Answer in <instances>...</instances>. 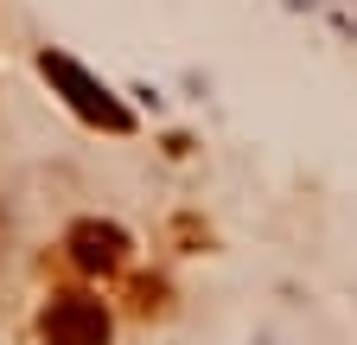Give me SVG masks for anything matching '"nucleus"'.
Listing matches in <instances>:
<instances>
[{
    "instance_id": "f257e3e1",
    "label": "nucleus",
    "mask_w": 357,
    "mask_h": 345,
    "mask_svg": "<svg viewBox=\"0 0 357 345\" xmlns=\"http://www.w3.org/2000/svg\"><path fill=\"white\" fill-rule=\"evenodd\" d=\"M38 71L64 90V103H70L83 122L109 128V135H128V128H134V115H128V109H121V103H115V96H109V90H102V83L89 77L77 58H64V52H38Z\"/></svg>"
},
{
    "instance_id": "7ed1b4c3",
    "label": "nucleus",
    "mask_w": 357,
    "mask_h": 345,
    "mask_svg": "<svg viewBox=\"0 0 357 345\" xmlns=\"http://www.w3.org/2000/svg\"><path fill=\"white\" fill-rule=\"evenodd\" d=\"M64 249H70V263L83 275H121L128 269V230L102 224V218H77L70 237H64Z\"/></svg>"
},
{
    "instance_id": "20e7f679",
    "label": "nucleus",
    "mask_w": 357,
    "mask_h": 345,
    "mask_svg": "<svg viewBox=\"0 0 357 345\" xmlns=\"http://www.w3.org/2000/svg\"><path fill=\"white\" fill-rule=\"evenodd\" d=\"M160 307H166V281L141 275V281H134V314H160Z\"/></svg>"
},
{
    "instance_id": "f03ea898",
    "label": "nucleus",
    "mask_w": 357,
    "mask_h": 345,
    "mask_svg": "<svg viewBox=\"0 0 357 345\" xmlns=\"http://www.w3.org/2000/svg\"><path fill=\"white\" fill-rule=\"evenodd\" d=\"M45 345H109V307L89 294H52V307L38 314Z\"/></svg>"
}]
</instances>
